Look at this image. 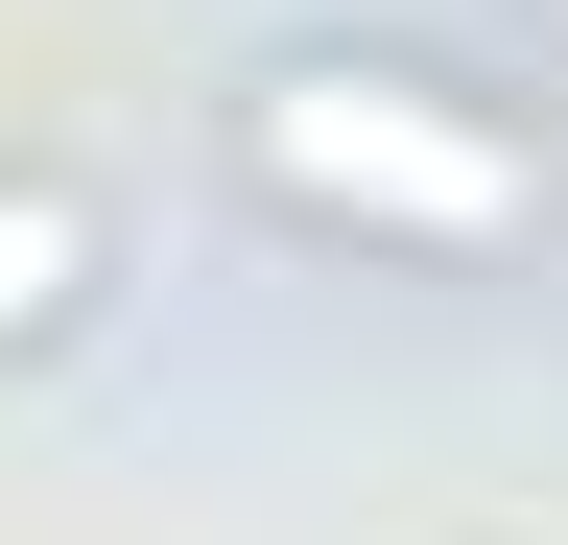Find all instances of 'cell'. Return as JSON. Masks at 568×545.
I'll return each instance as SVG.
<instances>
[{
	"instance_id": "cell-1",
	"label": "cell",
	"mask_w": 568,
	"mask_h": 545,
	"mask_svg": "<svg viewBox=\"0 0 568 545\" xmlns=\"http://www.w3.org/2000/svg\"><path fill=\"white\" fill-rule=\"evenodd\" d=\"M237 166L284 190V214H332V238H403V261L545 238V166L497 143L450 72H403V48H284V72L237 95Z\"/></svg>"
},
{
	"instance_id": "cell-2",
	"label": "cell",
	"mask_w": 568,
	"mask_h": 545,
	"mask_svg": "<svg viewBox=\"0 0 568 545\" xmlns=\"http://www.w3.org/2000/svg\"><path fill=\"white\" fill-rule=\"evenodd\" d=\"M71 309H95V214H71L48 166H0V356H48Z\"/></svg>"
}]
</instances>
